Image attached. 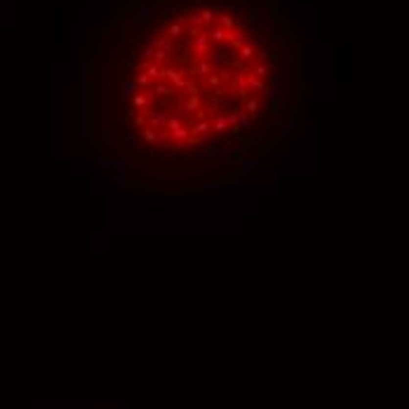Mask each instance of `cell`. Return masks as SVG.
Here are the masks:
<instances>
[{
    "label": "cell",
    "instance_id": "6da1fadb",
    "mask_svg": "<svg viewBox=\"0 0 409 409\" xmlns=\"http://www.w3.org/2000/svg\"><path fill=\"white\" fill-rule=\"evenodd\" d=\"M287 59L266 0H144L111 61L94 169L141 195L240 186L287 132Z\"/></svg>",
    "mask_w": 409,
    "mask_h": 409
}]
</instances>
